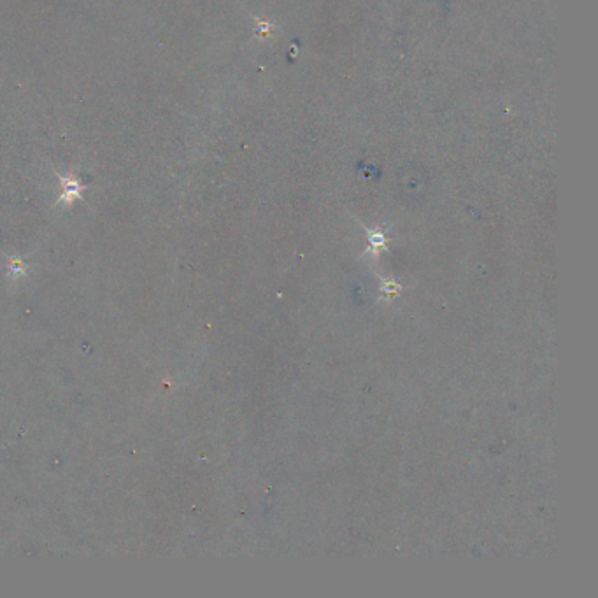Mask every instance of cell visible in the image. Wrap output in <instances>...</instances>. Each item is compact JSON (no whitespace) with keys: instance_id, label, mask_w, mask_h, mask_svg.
Segmentation results:
<instances>
[{"instance_id":"obj_1","label":"cell","mask_w":598,"mask_h":598,"mask_svg":"<svg viewBox=\"0 0 598 598\" xmlns=\"http://www.w3.org/2000/svg\"><path fill=\"white\" fill-rule=\"evenodd\" d=\"M62 188H64V193H62V202H72L74 198H77L83 191V184L77 179L76 176H60Z\"/></svg>"}]
</instances>
